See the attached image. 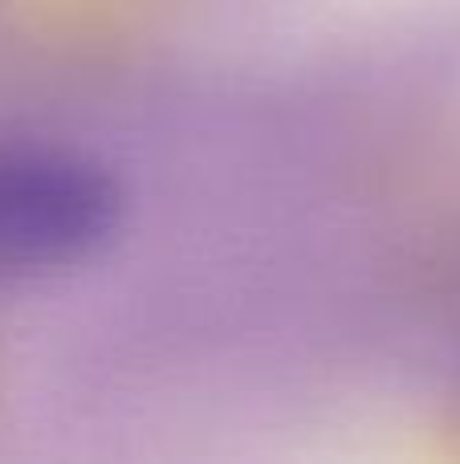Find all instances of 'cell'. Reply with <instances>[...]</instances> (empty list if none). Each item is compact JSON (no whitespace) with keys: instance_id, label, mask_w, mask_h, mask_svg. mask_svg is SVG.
<instances>
[{"instance_id":"cell-1","label":"cell","mask_w":460,"mask_h":464,"mask_svg":"<svg viewBox=\"0 0 460 464\" xmlns=\"http://www.w3.org/2000/svg\"><path fill=\"white\" fill-rule=\"evenodd\" d=\"M127 217L130 192L110 160L57 139L0 143V289L90 265Z\"/></svg>"}]
</instances>
